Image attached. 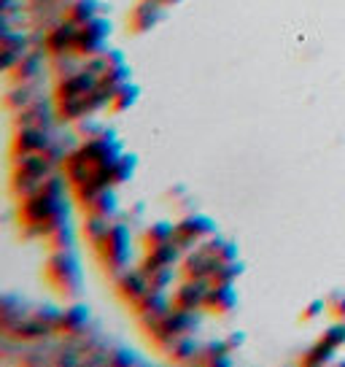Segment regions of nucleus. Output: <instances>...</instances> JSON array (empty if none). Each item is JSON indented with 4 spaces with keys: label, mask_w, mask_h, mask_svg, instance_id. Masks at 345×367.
<instances>
[{
    "label": "nucleus",
    "mask_w": 345,
    "mask_h": 367,
    "mask_svg": "<svg viewBox=\"0 0 345 367\" xmlns=\"http://www.w3.org/2000/svg\"><path fill=\"white\" fill-rule=\"evenodd\" d=\"M211 278H184L172 292V305L184 311H199L205 308V297L211 289Z\"/></svg>",
    "instance_id": "obj_5"
},
{
    "label": "nucleus",
    "mask_w": 345,
    "mask_h": 367,
    "mask_svg": "<svg viewBox=\"0 0 345 367\" xmlns=\"http://www.w3.org/2000/svg\"><path fill=\"white\" fill-rule=\"evenodd\" d=\"M79 33H81V25H76L73 19H67V22L57 25V28L49 33V38H46V49L54 52V55H65V52H70V49H76Z\"/></svg>",
    "instance_id": "obj_11"
},
{
    "label": "nucleus",
    "mask_w": 345,
    "mask_h": 367,
    "mask_svg": "<svg viewBox=\"0 0 345 367\" xmlns=\"http://www.w3.org/2000/svg\"><path fill=\"white\" fill-rule=\"evenodd\" d=\"M46 275L62 295H79L81 289V262L70 248H57L46 262Z\"/></svg>",
    "instance_id": "obj_2"
},
{
    "label": "nucleus",
    "mask_w": 345,
    "mask_h": 367,
    "mask_svg": "<svg viewBox=\"0 0 345 367\" xmlns=\"http://www.w3.org/2000/svg\"><path fill=\"white\" fill-rule=\"evenodd\" d=\"M165 6H178V3H184V0H162Z\"/></svg>",
    "instance_id": "obj_39"
},
{
    "label": "nucleus",
    "mask_w": 345,
    "mask_h": 367,
    "mask_svg": "<svg viewBox=\"0 0 345 367\" xmlns=\"http://www.w3.org/2000/svg\"><path fill=\"white\" fill-rule=\"evenodd\" d=\"M340 365H343V367H345V359H343V362H340Z\"/></svg>",
    "instance_id": "obj_40"
},
{
    "label": "nucleus",
    "mask_w": 345,
    "mask_h": 367,
    "mask_svg": "<svg viewBox=\"0 0 345 367\" xmlns=\"http://www.w3.org/2000/svg\"><path fill=\"white\" fill-rule=\"evenodd\" d=\"M148 289H151V281H148V273L143 268H138V270H133V268L127 270L124 268V270L116 273V292L127 302H138Z\"/></svg>",
    "instance_id": "obj_7"
},
{
    "label": "nucleus",
    "mask_w": 345,
    "mask_h": 367,
    "mask_svg": "<svg viewBox=\"0 0 345 367\" xmlns=\"http://www.w3.org/2000/svg\"><path fill=\"white\" fill-rule=\"evenodd\" d=\"M133 305H135V313L141 316V322H143L146 329H148L154 322H160L162 316L170 311L172 297H168V292H162V289H154V286H151L146 295L138 300V302H133Z\"/></svg>",
    "instance_id": "obj_6"
},
{
    "label": "nucleus",
    "mask_w": 345,
    "mask_h": 367,
    "mask_svg": "<svg viewBox=\"0 0 345 367\" xmlns=\"http://www.w3.org/2000/svg\"><path fill=\"white\" fill-rule=\"evenodd\" d=\"M49 243H52V248L57 251V248H73V243H76V232H73V227L70 224H60L54 232H49Z\"/></svg>",
    "instance_id": "obj_28"
},
{
    "label": "nucleus",
    "mask_w": 345,
    "mask_h": 367,
    "mask_svg": "<svg viewBox=\"0 0 345 367\" xmlns=\"http://www.w3.org/2000/svg\"><path fill=\"white\" fill-rule=\"evenodd\" d=\"M232 349H229V343L226 340H221V338H213V340H205V346H202V365L205 362H211L213 356H221V354H229Z\"/></svg>",
    "instance_id": "obj_31"
},
{
    "label": "nucleus",
    "mask_w": 345,
    "mask_h": 367,
    "mask_svg": "<svg viewBox=\"0 0 345 367\" xmlns=\"http://www.w3.org/2000/svg\"><path fill=\"white\" fill-rule=\"evenodd\" d=\"M327 311H329V300H313V302H307V308L302 311V322H316Z\"/></svg>",
    "instance_id": "obj_32"
},
{
    "label": "nucleus",
    "mask_w": 345,
    "mask_h": 367,
    "mask_svg": "<svg viewBox=\"0 0 345 367\" xmlns=\"http://www.w3.org/2000/svg\"><path fill=\"white\" fill-rule=\"evenodd\" d=\"M175 278H178V270H175V265H165V268H157V270L148 273V281L154 289H162V292H168L172 284H175Z\"/></svg>",
    "instance_id": "obj_27"
},
{
    "label": "nucleus",
    "mask_w": 345,
    "mask_h": 367,
    "mask_svg": "<svg viewBox=\"0 0 345 367\" xmlns=\"http://www.w3.org/2000/svg\"><path fill=\"white\" fill-rule=\"evenodd\" d=\"M49 170H52V160L46 157V151L16 154V163H13V176L16 178H46Z\"/></svg>",
    "instance_id": "obj_10"
},
{
    "label": "nucleus",
    "mask_w": 345,
    "mask_h": 367,
    "mask_svg": "<svg viewBox=\"0 0 345 367\" xmlns=\"http://www.w3.org/2000/svg\"><path fill=\"white\" fill-rule=\"evenodd\" d=\"M87 322H89V308H87V305H73V308L60 313L57 327L65 329V332H81V329L87 327Z\"/></svg>",
    "instance_id": "obj_20"
},
{
    "label": "nucleus",
    "mask_w": 345,
    "mask_h": 367,
    "mask_svg": "<svg viewBox=\"0 0 345 367\" xmlns=\"http://www.w3.org/2000/svg\"><path fill=\"white\" fill-rule=\"evenodd\" d=\"M100 9H103L100 0H73L67 19H73L76 25H87V22H92L94 16H100Z\"/></svg>",
    "instance_id": "obj_22"
},
{
    "label": "nucleus",
    "mask_w": 345,
    "mask_h": 367,
    "mask_svg": "<svg viewBox=\"0 0 345 367\" xmlns=\"http://www.w3.org/2000/svg\"><path fill=\"white\" fill-rule=\"evenodd\" d=\"M243 273H246V262H240V259H235V262H219L211 281L213 284H238V278Z\"/></svg>",
    "instance_id": "obj_23"
},
{
    "label": "nucleus",
    "mask_w": 345,
    "mask_h": 367,
    "mask_svg": "<svg viewBox=\"0 0 345 367\" xmlns=\"http://www.w3.org/2000/svg\"><path fill=\"white\" fill-rule=\"evenodd\" d=\"M178 232L192 235V238H197L199 243H202L205 238L216 235V221L211 217H205V214H189V217H184L178 221Z\"/></svg>",
    "instance_id": "obj_15"
},
{
    "label": "nucleus",
    "mask_w": 345,
    "mask_h": 367,
    "mask_svg": "<svg viewBox=\"0 0 345 367\" xmlns=\"http://www.w3.org/2000/svg\"><path fill=\"white\" fill-rule=\"evenodd\" d=\"M181 265H184V278H211L219 265V257H213L208 248L197 246L189 254H184Z\"/></svg>",
    "instance_id": "obj_9"
},
{
    "label": "nucleus",
    "mask_w": 345,
    "mask_h": 367,
    "mask_svg": "<svg viewBox=\"0 0 345 367\" xmlns=\"http://www.w3.org/2000/svg\"><path fill=\"white\" fill-rule=\"evenodd\" d=\"M329 313L334 319H343L345 322V292H334L329 297Z\"/></svg>",
    "instance_id": "obj_34"
},
{
    "label": "nucleus",
    "mask_w": 345,
    "mask_h": 367,
    "mask_svg": "<svg viewBox=\"0 0 345 367\" xmlns=\"http://www.w3.org/2000/svg\"><path fill=\"white\" fill-rule=\"evenodd\" d=\"M133 82V68L124 62V65H116V68H108L103 76H100V87H106L111 92H116L121 84Z\"/></svg>",
    "instance_id": "obj_24"
},
{
    "label": "nucleus",
    "mask_w": 345,
    "mask_h": 367,
    "mask_svg": "<svg viewBox=\"0 0 345 367\" xmlns=\"http://www.w3.org/2000/svg\"><path fill=\"white\" fill-rule=\"evenodd\" d=\"M108 35H111V22L103 16H94L92 22L81 25L79 41H76V52L81 57H94L100 52H106Z\"/></svg>",
    "instance_id": "obj_4"
},
{
    "label": "nucleus",
    "mask_w": 345,
    "mask_h": 367,
    "mask_svg": "<svg viewBox=\"0 0 345 367\" xmlns=\"http://www.w3.org/2000/svg\"><path fill=\"white\" fill-rule=\"evenodd\" d=\"M165 16H168L165 3H160V0H141L135 6L133 16H130V25H133L135 33H148V30L157 28Z\"/></svg>",
    "instance_id": "obj_8"
},
{
    "label": "nucleus",
    "mask_w": 345,
    "mask_h": 367,
    "mask_svg": "<svg viewBox=\"0 0 345 367\" xmlns=\"http://www.w3.org/2000/svg\"><path fill=\"white\" fill-rule=\"evenodd\" d=\"M216 257H219V262H235V259H240V246L235 241H224Z\"/></svg>",
    "instance_id": "obj_33"
},
{
    "label": "nucleus",
    "mask_w": 345,
    "mask_h": 367,
    "mask_svg": "<svg viewBox=\"0 0 345 367\" xmlns=\"http://www.w3.org/2000/svg\"><path fill=\"white\" fill-rule=\"evenodd\" d=\"M199 324H202L199 311H184V308H175V305H172L170 311L165 313L160 322H154V324L148 327V332H151V338L157 340L160 346L168 349L175 338L197 332Z\"/></svg>",
    "instance_id": "obj_1"
},
{
    "label": "nucleus",
    "mask_w": 345,
    "mask_h": 367,
    "mask_svg": "<svg viewBox=\"0 0 345 367\" xmlns=\"http://www.w3.org/2000/svg\"><path fill=\"white\" fill-rule=\"evenodd\" d=\"M108 362H111V365H138V354L127 351V349H119Z\"/></svg>",
    "instance_id": "obj_35"
},
{
    "label": "nucleus",
    "mask_w": 345,
    "mask_h": 367,
    "mask_svg": "<svg viewBox=\"0 0 345 367\" xmlns=\"http://www.w3.org/2000/svg\"><path fill=\"white\" fill-rule=\"evenodd\" d=\"M38 70H40V57L25 55L22 60H19V65H16L13 73H19V76H16L19 82H30V79H35V76H38Z\"/></svg>",
    "instance_id": "obj_29"
},
{
    "label": "nucleus",
    "mask_w": 345,
    "mask_h": 367,
    "mask_svg": "<svg viewBox=\"0 0 345 367\" xmlns=\"http://www.w3.org/2000/svg\"><path fill=\"white\" fill-rule=\"evenodd\" d=\"M321 338L327 340V343H332L334 349H343L345 346V322L343 319H334L332 324L324 329V335Z\"/></svg>",
    "instance_id": "obj_30"
},
{
    "label": "nucleus",
    "mask_w": 345,
    "mask_h": 367,
    "mask_svg": "<svg viewBox=\"0 0 345 367\" xmlns=\"http://www.w3.org/2000/svg\"><path fill=\"white\" fill-rule=\"evenodd\" d=\"M135 170H138V157H135V154H121L119 160L114 163V168H111L114 184H116V187H119V184H127V181L135 176Z\"/></svg>",
    "instance_id": "obj_25"
},
{
    "label": "nucleus",
    "mask_w": 345,
    "mask_h": 367,
    "mask_svg": "<svg viewBox=\"0 0 345 367\" xmlns=\"http://www.w3.org/2000/svg\"><path fill=\"white\" fill-rule=\"evenodd\" d=\"M111 230V219L100 217V214H89L87 221H84V235L92 241V246H97L103 238H106V232Z\"/></svg>",
    "instance_id": "obj_26"
},
{
    "label": "nucleus",
    "mask_w": 345,
    "mask_h": 367,
    "mask_svg": "<svg viewBox=\"0 0 345 367\" xmlns=\"http://www.w3.org/2000/svg\"><path fill=\"white\" fill-rule=\"evenodd\" d=\"M175 235H178V224H172V221H168V219H162V221H154L151 227H146L143 241H146V248H151V246L170 243V241H175Z\"/></svg>",
    "instance_id": "obj_18"
},
{
    "label": "nucleus",
    "mask_w": 345,
    "mask_h": 367,
    "mask_svg": "<svg viewBox=\"0 0 345 367\" xmlns=\"http://www.w3.org/2000/svg\"><path fill=\"white\" fill-rule=\"evenodd\" d=\"M238 305V286L235 284H211L208 297H205V311L211 313H229Z\"/></svg>",
    "instance_id": "obj_13"
},
{
    "label": "nucleus",
    "mask_w": 345,
    "mask_h": 367,
    "mask_svg": "<svg viewBox=\"0 0 345 367\" xmlns=\"http://www.w3.org/2000/svg\"><path fill=\"white\" fill-rule=\"evenodd\" d=\"M202 346L205 343L195 340L192 335H181L168 346V354L172 362H195V359H202Z\"/></svg>",
    "instance_id": "obj_16"
},
{
    "label": "nucleus",
    "mask_w": 345,
    "mask_h": 367,
    "mask_svg": "<svg viewBox=\"0 0 345 367\" xmlns=\"http://www.w3.org/2000/svg\"><path fill=\"white\" fill-rule=\"evenodd\" d=\"M87 208H89V214H100V217L106 219H114L119 214V195H116L114 187H106V190H100L87 203Z\"/></svg>",
    "instance_id": "obj_17"
},
{
    "label": "nucleus",
    "mask_w": 345,
    "mask_h": 367,
    "mask_svg": "<svg viewBox=\"0 0 345 367\" xmlns=\"http://www.w3.org/2000/svg\"><path fill=\"white\" fill-rule=\"evenodd\" d=\"M141 100V87L133 82L121 84L119 89L114 92V97H111V111H116V114H124V111H130Z\"/></svg>",
    "instance_id": "obj_19"
},
{
    "label": "nucleus",
    "mask_w": 345,
    "mask_h": 367,
    "mask_svg": "<svg viewBox=\"0 0 345 367\" xmlns=\"http://www.w3.org/2000/svg\"><path fill=\"white\" fill-rule=\"evenodd\" d=\"M103 55H106L108 68H116V65H124V55H121L119 49H106Z\"/></svg>",
    "instance_id": "obj_37"
},
{
    "label": "nucleus",
    "mask_w": 345,
    "mask_h": 367,
    "mask_svg": "<svg viewBox=\"0 0 345 367\" xmlns=\"http://www.w3.org/2000/svg\"><path fill=\"white\" fill-rule=\"evenodd\" d=\"M224 241H226V238H221V235H211V238H205L199 246H202V248H208L213 257H216V254H219V248L224 246Z\"/></svg>",
    "instance_id": "obj_36"
},
{
    "label": "nucleus",
    "mask_w": 345,
    "mask_h": 367,
    "mask_svg": "<svg viewBox=\"0 0 345 367\" xmlns=\"http://www.w3.org/2000/svg\"><path fill=\"white\" fill-rule=\"evenodd\" d=\"M94 248L100 251L106 268H111L114 273L124 270V268L130 265V257H133V238H130V230H127L124 224H111L106 238L94 246Z\"/></svg>",
    "instance_id": "obj_3"
},
{
    "label": "nucleus",
    "mask_w": 345,
    "mask_h": 367,
    "mask_svg": "<svg viewBox=\"0 0 345 367\" xmlns=\"http://www.w3.org/2000/svg\"><path fill=\"white\" fill-rule=\"evenodd\" d=\"M49 146H52V138L46 133V127H22L16 136V143H13V151L16 154H40Z\"/></svg>",
    "instance_id": "obj_12"
},
{
    "label": "nucleus",
    "mask_w": 345,
    "mask_h": 367,
    "mask_svg": "<svg viewBox=\"0 0 345 367\" xmlns=\"http://www.w3.org/2000/svg\"><path fill=\"white\" fill-rule=\"evenodd\" d=\"M226 343H229V349H232V351H235V349H243V346H246V332H243V329H235V332H229Z\"/></svg>",
    "instance_id": "obj_38"
},
{
    "label": "nucleus",
    "mask_w": 345,
    "mask_h": 367,
    "mask_svg": "<svg viewBox=\"0 0 345 367\" xmlns=\"http://www.w3.org/2000/svg\"><path fill=\"white\" fill-rule=\"evenodd\" d=\"M334 356H337V349H334L332 343H327V340L321 338L316 346H310L302 356V362L310 367H321V365H332Z\"/></svg>",
    "instance_id": "obj_21"
},
{
    "label": "nucleus",
    "mask_w": 345,
    "mask_h": 367,
    "mask_svg": "<svg viewBox=\"0 0 345 367\" xmlns=\"http://www.w3.org/2000/svg\"><path fill=\"white\" fill-rule=\"evenodd\" d=\"M184 259V251L178 248V243L175 241H170V243H162V246H151L146 251V259H143V270L151 273L157 270V268H165V265H178Z\"/></svg>",
    "instance_id": "obj_14"
}]
</instances>
